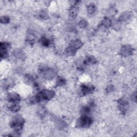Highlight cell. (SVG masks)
Here are the masks:
<instances>
[{
  "instance_id": "7402d4cb",
  "label": "cell",
  "mask_w": 137,
  "mask_h": 137,
  "mask_svg": "<svg viewBox=\"0 0 137 137\" xmlns=\"http://www.w3.org/2000/svg\"><path fill=\"white\" fill-rule=\"evenodd\" d=\"M47 17V15L46 13H45L44 11H42L40 14V17L42 18V19H43V18L44 19V18H46Z\"/></svg>"
},
{
  "instance_id": "52a82bcc",
  "label": "cell",
  "mask_w": 137,
  "mask_h": 137,
  "mask_svg": "<svg viewBox=\"0 0 137 137\" xmlns=\"http://www.w3.org/2000/svg\"><path fill=\"white\" fill-rule=\"evenodd\" d=\"M94 90V87L93 86L91 85H83L81 87V93L84 94V95H86L87 94L91 93L93 92Z\"/></svg>"
},
{
  "instance_id": "4fadbf2b",
  "label": "cell",
  "mask_w": 137,
  "mask_h": 137,
  "mask_svg": "<svg viewBox=\"0 0 137 137\" xmlns=\"http://www.w3.org/2000/svg\"><path fill=\"white\" fill-rule=\"evenodd\" d=\"M65 53L68 56H74L76 53V50L71 47H69L66 49Z\"/></svg>"
},
{
  "instance_id": "ffe728a7",
  "label": "cell",
  "mask_w": 137,
  "mask_h": 137,
  "mask_svg": "<svg viewBox=\"0 0 137 137\" xmlns=\"http://www.w3.org/2000/svg\"><path fill=\"white\" fill-rule=\"evenodd\" d=\"M1 21L2 23L7 24L9 22V18L7 16H3L1 17Z\"/></svg>"
},
{
  "instance_id": "ac0fdd59",
  "label": "cell",
  "mask_w": 137,
  "mask_h": 137,
  "mask_svg": "<svg viewBox=\"0 0 137 137\" xmlns=\"http://www.w3.org/2000/svg\"><path fill=\"white\" fill-rule=\"evenodd\" d=\"M65 79L62 77L59 78V79H58L57 80V85L58 86H62V85L65 84Z\"/></svg>"
},
{
  "instance_id": "9a60e30c",
  "label": "cell",
  "mask_w": 137,
  "mask_h": 137,
  "mask_svg": "<svg viewBox=\"0 0 137 137\" xmlns=\"http://www.w3.org/2000/svg\"><path fill=\"white\" fill-rule=\"evenodd\" d=\"M95 11V7L93 4H90L87 7V12L90 14H92Z\"/></svg>"
},
{
  "instance_id": "9c48e42d",
  "label": "cell",
  "mask_w": 137,
  "mask_h": 137,
  "mask_svg": "<svg viewBox=\"0 0 137 137\" xmlns=\"http://www.w3.org/2000/svg\"><path fill=\"white\" fill-rule=\"evenodd\" d=\"M82 46H83V43H82L81 41L79 40H76L72 42V43H71L70 47H71L76 50L77 49H78L81 48Z\"/></svg>"
},
{
  "instance_id": "2e32d148",
  "label": "cell",
  "mask_w": 137,
  "mask_h": 137,
  "mask_svg": "<svg viewBox=\"0 0 137 137\" xmlns=\"http://www.w3.org/2000/svg\"><path fill=\"white\" fill-rule=\"evenodd\" d=\"M102 24L105 27H109L111 24V20L109 19L108 18H105V19L103 20Z\"/></svg>"
},
{
  "instance_id": "8fae6325",
  "label": "cell",
  "mask_w": 137,
  "mask_h": 137,
  "mask_svg": "<svg viewBox=\"0 0 137 137\" xmlns=\"http://www.w3.org/2000/svg\"><path fill=\"white\" fill-rule=\"evenodd\" d=\"M131 17V14L129 12H125L120 16V19L122 21H126Z\"/></svg>"
},
{
  "instance_id": "7a4b0ae2",
  "label": "cell",
  "mask_w": 137,
  "mask_h": 137,
  "mask_svg": "<svg viewBox=\"0 0 137 137\" xmlns=\"http://www.w3.org/2000/svg\"><path fill=\"white\" fill-rule=\"evenodd\" d=\"M24 123V121L23 118L21 116H18L15 117L13 118L11 123V125L17 131H19L22 129V126Z\"/></svg>"
},
{
  "instance_id": "8992f818",
  "label": "cell",
  "mask_w": 137,
  "mask_h": 137,
  "mask_svg": "<svg viewBox=\"0 0 137 137\" xmlns=\"http://www.w3.org/2000/svg\"><path fill=\"white\" fill-rule=\"evenodd\" d=\"M43 72L44 73L45 77L47 79H49L52 78L55 76V71L53 69H46Z\"/></svg>"
},
{
  "instance_id": "d6986e66",
  "label": "cell",
  "mask_w": 137,
  "mask_h": 137,
  "mask_svg": "<svg viewBox=\"0 0 137 137\" xmlns=\"http://www.w3.org/2000/svg\"><path fill=\"white\" fill-rule=\"evenodd\" d=\"M88 25L87 22L86 20H82L79 23V26L80 28H85Z\"/></svg>"
},
{
  "instance_id": "ba28073f",
  "label": "cell",
  "mask_w": 137,
  "mask_h": 137,
  "mask_svg": "<svg viewBox=\"0 0 137 137\" xmlns=\"http://www.w3.org/2000/svg\"><path fill=\"white\" fill-rule=\"evenodd\" d=\"M119 107L122 111H125L129 107V104L125 100H121L119 103Z\"/></svg>"
},
{
  "instance_id": "30bf717a",
  "label": "cell",
  "mask_w": 137,
  "mask_h": 137,
  "mask_svg": "<svg viewBox=\"0 0 137 137\" xmlns=\"http://www.w3.org/2000/svg\"><path fill=\"white\" fill-rule=\"evenodd\" d=\"M78 12V8H77L76 6H74L70 10V15L72 18H75L77 16V14Z\"/></svg>"
},
{
  "instance_id": "3957f363",
  "label": "cell",
  "mask_w": 137,
  "mask_h": 137,
  "mask_svg": "<svg viewBox=\"0 0 137 137\" xmlns=\"http://www.w3.org/2000/svg\"><path fill=\"white\" fill-rule=\"evenodd\" d=\"M92 120L90 117L86 116H84L78 120L77 125L80 127H89L92 124Z\"/></svg>"
},
{
  "instance_id": "603a6c76",
  "label": "cell",
  "mask_w": 137,
  "mask_h": 137,
  "mask_svg": "<svg viewBox=\"0 0 137 137\" xmlns=\"http://www.w3.org/2000/svg\"><path fill=\"white\" fill-rule=\"evenodd\" d=\"M114 90V87L113 86H109L107 87V91L108 92H112V90Z\"/></svg>"
},
{
  "instance_id": "7c38bea8",
  "label": "cell",
  "mask_w": 137,
  "mask_h": 137,
  "mask_svg": "<svg viewBox=\"0 0 137 137\" xmlns=\"http://www.w3.org/2000/svg\"><path fill=\"white\" fill-rule=\"evenodd\" d=\"M14 55L15 57H16L18 59H22L24 57V54L22 51L19 49H16L14 51Z\"/></svg>"
},
{
  "instance_id": "e0dca14e",
  "label": "cell",
  "mask_w": 137,
  "mask_h": 137,
  "mask_svg": "<svg viewBox=\"0 0 137 137\" xmlns=\"http://www.w3.org/2000/svg\"><path fill=\"white\" fill-rule=\"evenodd\" d=\"M10 110L13 111L14 112H16L18 111V110L20 109V107L19 105H18L17 104H16V103H15L13 105H12L10 107Z\"/></svg>"
},
{
  "instance_id": "6da1fadb",
  "label": "cell",
  "mask_w": 137,
  "mask_h": 137,
  "mask_svg": "<svg viewBox=\"0 0 137 137\" xmlns=\"http://www.w3.org/2000/svg\"><path fill=\"white\" fill-rule=\"evenodd\" d=\"M55 93L51 90H44L39 93L35 97L36 101L39 102L42 100H49L54 96Z\"/></svg>"
},
{
  "instance_id": "277c9868",
  "label": "cell",
  "mask_w": 137,
  "mask_h": 137,
  "mask_svg": "<svg viewBox=\"0 0 137 137\" xmlns=\"http://www.w3.org/2000/svg\"><path fill=\"white\" fill-rule=\"evenodd\" d=\"M133 49L129 45L124 46L121 49V54L124 56H128L132 53Z\"/></svg>"
},
{
  "instance_id": "5b68a950",
  "label": "cell",
  "mask_w": 137,
  "mask_h": 137,
  "mask_svg": "<svg viewBox=\"0 0 137 137\" xmlns=\"http://www.w3.org/2000/svg\"><path fill=\"white\" fill-rule=\"evenodd\" d=\"M8 99L9 101L16 103L20 101V96L16 93H10L8 96Z\"/></svg>"
},
{
  "instance_id": "44dd1931",
  "label": "cell",
  "mask_w": 137,
  "mask_h": 137,
  "mask_svg": "<svg viewBox=\"0 0 137 137\" xmlns=\"http://www.w3.org/2000/svg\"><path fill=\"white\" fill-rule=\"evenodd\" d=\"M49 44V42L48 40L46 39H42V44L44 46H48Z\"/></svg>"
},
{
  "instance_id": "5bb4252c",
  "label": "cell",
  "mask_w": 137,
  "mask_h": 137,
  "mask_svg": "<svg viewBox=\"0 0 137 137\" xmlns=\"http://www.w3.org/2000/svg\"><path fill=\"white\" fill-rule=\"evenodd\" d=\"M96 62V61L95 60V58L93 56H90L87 58V59L85 61V62H86V64H94Z\"/></svg>"
}]
</instances>
